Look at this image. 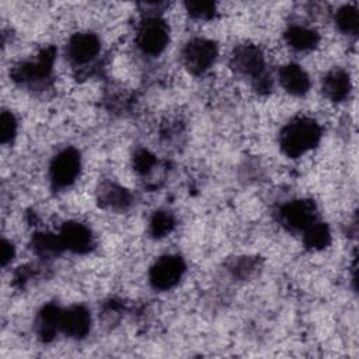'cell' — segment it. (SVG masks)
Returning a JSON list of instances; mask_svg holds the SVG:
<instances>
[{
    "instance_id": "1",
    "label": "cell",
    "mask_w": 359,
    "mask_h": 359,
    "mask_svg": "<svg viewBox=\"0 0 359 359\" xmlns=\"http://www.w3.org/2000/svg\"><path fill=\"white\" fill-rule=\"evenodd\" d=\"M321 136L318 123L310 118L292 121L280 133V147L289 157H299L313 149Z\"/></svg>"
},
{
    "instance_id": "2",
    "label": "cell",
    "mask_w": 359,
    "mask_h": 359,
    "mask_svg": "<svg viewBox=\"0 0 359 359\" xmlns=\"http://www.w3.org/2000/svg\"><path fill=\"white\" fill-rule=\"evenodd\" d=\"M185 272L182 258L177 255L161 257L150 269V283L158 290H167L175 286Z\"/></svg>"
},
{
    "instance_id": "3",
    "label": "cell",
    "mask_w": 359,
    "mask_h": 359,
    "mask_svg": "<svg viewBox=\"0 0 359 359\" xmlns=\"http://www.w3.org/2000/svg\"><path fill=\"white\" fill-rule=\"evenodd\" d=\"M167 42L168 27L163 20L157 17H150L142 22L137 34V43L144 53L158 55L164 50Z\"/></svg>"
},
{
    "instance_id": "4",
    "label": "cell",
    "mask_w": 359,
    "mask_h": 359,
    "mask_svg": "<svg viewBox=\"0 0 359 359\" xmlns=\"http://www.w3.org/2000/svg\"><path fill=\"white\" fill-rule=\"evenodd\" d=\"M217 55L216 45L212 41L196 38L187 43L184 49V63L189 72L199 74L210 67Z\"/></svg>"
},
{
    "instance_id": "5",
    "label": "cell",
    "mask_w": 359,
    "mask_h": 359,
    "mask_svg": "<svg viewBox=\"0 0 359 359\" xmlns=\"http://www.w3.org/2000/svg\"><path fill=\"white\" fill-rule=\"evenodd\" d=\"M80 171V154L74 149H65L52 161L50 180L56 188L70 185Z\"/></svg>"
},
{
    "instance_id": "6",
    "label": "cell",
    "mask_w": 359,
    "mask_h": 359,
    "mask_svg": "<svg viewBox=\"0 0 359 359\" xmlns=\"http://www.w3.org/2000/svg\"><path fill=\"white\" fill-rule=\"evenodd\" d=\"M231 66L243 74L264 79V57L261 50L254 45H241L236 48L231 56Z\"/></svg>"
},
{
    "instance_id": "7",
    "label": "cell",
    "mask_w": 359,
    "mask_h": 359,
    "mask_svg": "<svg viewBox=\"0 0 359 359\" xmlns=\"http://www.w3.org/2000/svg\"><path fill=\"white\" fill-rule=\"evenodd\" d=\"M53 59H55V49L46 48L39 53V56L34 62H28L18 66L13 72V76L15 80H20V81H41L49 76L52 70Z\"/></svg>"
},
{
    "instance_id": "8",
    "label": "cell",
    "mask_w": 359,
    "mask_h": 359,
    "mask_svg": "<svg viewBox=\"0 0 359 359\" xmlns=\"http://www.w3.org/2000/svg\"><path fill=\"white\" fill-rule=\"evenodd\" d=\"M59 237L63 247L73 252H79V254L87 252L91 250V245H93L91 231L84 224L77 222L65 223Z\"/></svg>"
},
{
    "instance_id": "9",
    "label": "cell",
    "mask_w": 359,
    "mask_h": 359,
    "mask_svg": "<svg viewBox=\"0 0 359 359\" xmlns=\"http://www.w3.org/2000/svg\"><path fill=\"white\" fill-rule=\"evenodd\" d=\"M314 210L310 201H294L282 208V220L290 229H307L314 222Z\"/></svg>"
},
{
    "instance_id": "10",
    "label": "cell",
    "mask_w": 359,
    "mask_h": 359,
    "mask_svg": "<svg viewBox=\"0 0 359 359\" xmlns=\"http://www.w3.org/2000/svg\"><path fill=\"white\" fill-rule=\"evenodd\" d=\"M100 50V41L94 34H76L67 45V53L76 63L91 60Z\"/></svg>"
},
{
    "instance_id": "11",
    "label": "cell",
    "mask_w": 359,
    "mask_h": 359,
    "mask_svg": "<svg viewBox=\"0 0 359 359\" xmlns=\"http://www.w3.org/2000/svg\"><path fill=\"white\" fill-rule=\"evenodd\" d=\"M60 330L73 338H83L90 330L88 311L81 306H74L62 311Z\"/></svg>"
},
{
    "instance_id": "12",
    "label": "cell",
    "mask_w": 359,
    "mask_h": 359,
    "mask_svg": "<svg viewBox=\"0 0 359 359\" xmlns=\"http://www.w3.org/2000/svg\"><path fill=\"white\" fill-rule=\"evenodd\" d=\"M280 84L292 94L302 95L310 87V80L307 73L299 65H287L279 70Z\"/></svg>"
},
{
    "instance_id": "13",
    "label": "cell",
    "mask_w": 359,
    "mask_h": 359,
    "mask_svg": "<svg viewBox=\"0 0 359 359\" xmlns=\"http://www.w3.org/2000/svg\"><path fill=\"white\" fill-rule=\"evenodd\" d=\"M323 90H324L325 95L335 102L345 100L351 90L349 76L344 70H339V69L330 72L324 77Z\"/></svg>"
},
{
    "instance_id": "14",
    "label": "cell",
    "mask_w": 359,
    "mask_h": 359,
    "mask_svg": "<svg viewBox=\"0 0 359 359\" xmlns=\"http://www.w3.org/2000/svg\"><path fill=\"white\" fill-rule=\"evenodd\" d=\"M62 310L53 304H48L42 309L38 318V331L43 339L52 338L56 330H60Z\"/></svg>"
},
{
    "instance_id": "15",
    "label": "cell",
    "mask_w": 359,
    "mask_h": 359,
    "mask_svg": "<svg viewBox=\"0 0 359 359\" xmlns=\"http://www.w3.org/2000/svg\"><path fill=\"white\" fill-rule=\"evenodd\" d=\"M130 194L115 184H105L100 191V201L102 205L112 209H125L130 205Z\"/></svg>"
},
{
    "instance_id": "16",
    "label": "cell",
    "mask_w": 359,
    "mask_h": 359,
    "mask_svg": "<svg viewBox=\"0 0 359 359\" xmlns=\"http://www.w3.org/2000/svg\"><path fill=\"white\" fill-rule=\"evenodd\" d=\"M286 41L296 49H300V50H306V49H311L317 45L318 42V35L316 31L313 29H309V28H304V27H299V25H294V27H290L286 34Z\"/></svg>"
},
{
    "instance_id": "17",
    "label": "cell",
    "mask_w": 359,
    "mask_h": 359,
    "mask_svg": "<svg viewBox=\"0 0 359 359\" xmlns=\"http://www.w3.org/2000/svg\"><path fill=\"white\" fill-rule=\"evenodd\" d=\"M331 234L324 223L313 222L304 234V244L311 250H323L330 244Z\"/></svg>"
},
{
    "instance_id": "18",
    "label": "cell",
    "mask_w": 359,
    "mask_h": 359,
    "mask_svg": "<svg viewBox=\"0 0 359 359\" xmlns=\"http://www.w3.org/2000/svg\"><path fill=\"white\" fill-rule=\"evenodd\" d=\"M335 21L338 28L345 32L355 35L359 29V13L355 6H344L337 11Z\"/></svg>"
},
{
    "instance_id": "19",
    "label": "cell",
    "mask_w": 359,
    "mask_h": 359,
    "mask_svg": "<svg viewBox=\"0 0 359 359\" xmlns=\"http://www.w3.org/2000/svg\"><path fill=\"white\" fill-rule=\"evenodd\" d=\"M32 245H34V250L42 257L55 255L62 248H65L60 241V237H56V236L48 234V233L35 234L32 238Z\"/></svg>"
},
{
    "instance_id": "20",
    "label": "cell",
    "mask_w": 359,
    "mask_h": 359,
    "mask_svg": "<svg viewBox=\"0 0 359 359\" xmlns=\"http://www.w3.org/2000/svg\"><path fill=\"white\" fill-rule=\"evenodd\" d=\"M174 227V217L163 210H158L153 215L150 220V234L153 237H164Z\"/></svg>"
},
{
    "instance_id": "21",
    "label": "cell",
    "mask_w": 359,
    "mask_h": 359,
    "mask_svg": "<svg viewBox=\"0 0 359 359\" xmlns=\"http://www.w3.org/2000/svg\"><path fill=\"white\" fill-rule=\"evenodd\" d=\"M15 130H17V122L14 115L8 111H3L0 116V142L3 144L8 143L14 137Z\"/></svg>"
},
{
    "instance_id": "22",
    "label": "cell",
    "mask_w": 359,
    "mask_h": 359,
    "mask_svg": "<svg viewBox=\"0 0 359 359\" xmlns=\"http://www.w3.org/2000/svg\"><path fill=\"white\" fill-rule=\"evenodd\" d=\"M185 6L192 17L202 20L213 17L216 11V4L212 1H188Z\"/></svg>"
},
{
    "instance_id": "23",
    "label": "cell",
    "mask_w": 359,
    "mask_h": 359,
    "mask_svg": "<svg viewBox=\"0 0 359 359\" xmlns=\"http://www.w3.org/2000/svg\"><path fill=\"white\" fill-rule=\"evenodd\" d=\"M154 156L146 150V149H140L135 153V157H133V165L136 168V171L144 174L147 172L153 165H154Z\"/></svg>"
},
{
    "instance_id": "24",
    "label": "cell",
    "mask_w": 359,
    "mask_h": 359,
    "mask_svg": "<svg viewBox=\"0 0 359 359\" xmlns=\"http://www.w3.org/2000/svg\"><path fill=\"white\" fill-rule=\"evenodd\" d=\"M13 257H14L13 245L8 241L3 240V243H1V265H7V262H10L13 259Z\"/></svg>"
}]
</instances>
